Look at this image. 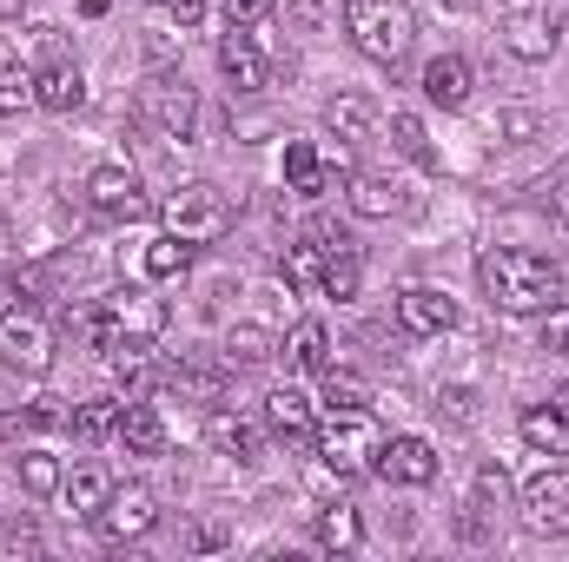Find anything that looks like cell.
Returning a JSON list of instances; mask_svg holds the SVG:
<instances>
[{
    "instance_id": "24",
    "label": "cell",
    "mask_w": 569,
    "mask_h": 562,
    "mask_svg": "<svg viewBox=\"0 0 569 562\" xmlns=\"http://www.w3.org/2000/svg\"><path fill=\"white\" fill-rule=\"evenodd\" d=\"M318 543H325V550H338V556H351V550L365 543V516H358L351 503H331V510H318Z\"/></svg>"
},
{
    "instance_id": "32",
    "label": "cell",
    "mask_w": 569,
    "mask_h": 562,
    "mask_svg": "<svg viewBox=\"0 0 569 562\" xmlns=\"http://www.w3.org/2000/svg\"><path fill=\"white\" fill-rule=\"evenodd\" d=\"M152 378H159V371H152V358H146V344H127V351H113V384L127 391V404L152 391Z\"/></svg>"
},
{
    "instance_id": "34",
    "label": "cell",
    "mask_w": 569,
    "mask_h": 562,
    "mask_svg": "<svg viewBox=\"0 0 569 562\" xmlns=\"http://www.w3.org/2000/svg\"><path fill=\"white\" fill-rule=\"evenodd\" d=\"M391 140H398V152L411 159V165H437V152H430V133H425V120L418 113H391Z\"/></svg>"
},
{
    "instance_id": "10",
    "label": "cell",
    "mask_w": 569,
    "mask_h": 562,
    "mask_svg": "<svg viewBox=\"0 0 569 562\" xmlns=\"http://www.w3.org/2000/svg\"><path fill=\"white\" fill-rule=\"evenodd\" d=\"M371 476H385V483H398V490H425L430 476H437V450H430V436H385Z\"/></svg>"
},
{
    "instance_id": "9",
    "label": "cell",
    "mask_w": 569,
    "mask_h": 562,
    "mask_svg": "<svg viewBox=\"0 0 569 562\" xmlns=\"http://www.w3.org/2000/svg\"><path fill=\"white\" fill-rule=\"evenodd\" d=\"M87 205L100 219H146V185L133 165H93L87 172Z\"/></svg>"
},
{
    "instance_id": "4",
    "label": "cell",
    "mask_w": 569,
    "mask_h": 562,
    "mask_svg": "<svg viewBox=\"0 0 569 562\" xmlns=\"http://www.w3.org/2000/svg\"><path fill=\"white\" fill-rule=\"evenodd\" d=\"M53 351H60V331H53V318H47L40 304H7V311H0V364H7V371L47 378Z\"/></svg>"
},
{
    "instance_id": "16",
    "label": "cell",
    "mask_w": 569,
    "mask_h": 562,
    "mask_svg": "<svg viewBox=\"0 0 569 562\" xmlns=\"http://www.w3.org/2000/svg\"><path fill=\"white\" fill-rule=\"evenodd\" d=\"M113 490H120V483H113V470H107V463H73V470H67V483H60L67 510H73V516H87V523L107 510V496H113Z\"/></svg>"
},
{
    "instance_id": "7",
    "label": "cell",
    "mask_w": 569,
    "mask_h": 562,
    "mask_svg": "<svg viewBox=\"0 0 569 562\" xmlns=\"http://www.w3.org/2000/svg\"><path fill=\"white\" fill-rule=\"evenodd\" d=\"M517 510H523V530H530V536H569V470L563 463L537 470V476L517 490Z\"/></svg>"
},
{
    "instance_id": "26",
    "label": "cell",
    "mask_w": 569,
    "mask_h": 562,
    "mask_svg": "<svg viewBox=\"0 0 569 562\" xmlns=\"http://www.w3.org/2000/svg\"><path fill=\"white\" fill-rule=\"evenodd\" d=\"M13 463H20V483H27V496H60L67 470H60V456H53V450H40V443H33V450H20Z\"/></svg>"
},
{
    "instance_id": "30",
    "label": "cell",
    "mask_w": 569,
    "mask_h": 562,
    "mask_svg": "<svg viewBox=\"0 0 569 562\" xmlns=\"http://www.w3.org/2000/svg\"><path fill=\"white\" fill-rule=\"evenodd\" d=\"M358 284H365V259H358V245H345V252H331V259H325V279H318L325 298H338V304H345V298H358Z\"/></svg>"
},
{
    "instance_id": "43",
    "label": "cell",
    "mask_w": 569,
    "mask_h": 562,
    "mask_svg": "<svg viewBox=\"0 0 569 562\" xmlns=\"http://www.w3.org/2000/svg\"><path fill=\"white\" fill-rule=\"evenodd\" d=\"M80 13H87V20H100V13H107V0H80Z\"/></svg>"
},
{
    "instance_id": "13",
    "label": "cell",
    "mask_w": 569,
    "mask_h": 562,
    "mask_svg": "<svg viewBox=\"0 0 569 562\" xmlns=\"http://www.w3.org/2000/svg\"><path fill=\"white\" fill-rule=\"evenodd\" d=\"M219 73H226V87L232 93H259L266 87V47L252 40V27H226L219 33Z\"/></svg>"
},
{
    "instance_id": "19",
    "label": "cell",
    "mask_w": 569,
    "mask_h": 562,
    "mask_svg": "<svg viewBox=\"0 0 569 562\" xmlns=\"http://www.w3.org/2000/svg\"><path fill=\"white\" fill-rule=\"evenodd\" d=\"M345 185H351V212H358V219H391V212H405V185L385 179V172H351Z\"/></svg>"
},
{
    "instance_id": "27",
    "label": "cell",
    "mask_w": 569,
    "mask_h": 562,
    "mask_svg": "<svg viewBox=\"0 0 569 562\" xmlns=\"http://www.w3.org/2000/svg\"><path fill=\"white\" fill-rule=\"evenodd\" d=\"M284 344L266 331V324H232L226 331V364H266V358H279Z\"/></svg>"
},
{
    "instance_id": "41",
    "label": "cell",
    "mask_w": 569,
    "mask_h": 562,
    "mask_svg": "<svg viewBox=\"0 0 569 562\" xmlns=\"http://www.w3.org/2000/svg\"><path fill=\"white\" fill-rule=\"evenodd\" d=\"M219 543H226V530H212V523L192 530V550H219Z\"/></svg>"
},
{
    "instance_id": "36",
    "label": "cell",
    "mask_w": 569,
    "mask_h": 562,
    "mask_svg": "<svg viewBox=\"0 0 569 562\" xmlns=\"http://www.w3.org/2000/svg\"><path fill=\"white\" fill-rule=\"evenodd\" d=\"M27 107H33V67L7 60L0 67V113H27Z\"/></svg>"
},
{
    "instance_id": "1",
    "label": "cell",
    "mask_w": 569,
    "mask_h": 562,
    "mask_svg": "<svg viewBox=\"0 0 569 562\" xmlns=\"http://www.w3.org/2000/svg\"><path fill=\"white\" fill-rule=\"evenodd\" d=\"M477 284L503 318H543L550 304H563V265L523 245H490L477 259Z\"/></svg>"
},
{
    "instance_id": "31",
    "label": "cell",
    "mask_w": 569,
    "mask_h": 562,
    "mask_svg": "<svg viewBox=\"0 0 569 562\" xmlns=\"http://www.w3.org/2000/svg\"><path fill=\"white\" fill-rule=\"evenodd\" d=\"M325 259H331V252H325L318 239H305V232H298V245L284 252V284H298V291H318V279H325Z\"/></svg>"
},
{
    "instance_id": "23",
    "label": "cell",
    "mask_w": 569,
    "mask_h": 562,
    "mask_svg": "<svg viewBox=\"0 0 569 562\" xmlns=\"http://www.w3.org/2000/svg\"><path fill=\"white\" fill-rule=\"evenodd\" d=\"M284 358H291L298 371H311V378H325V371H331V338H325V324H318V318H305V324H291V338H284Z\"/></svg>"
},
{
    "instance_id": "12",
    "label": "cell",
    "mask_w": 569,
    "mask_h": 562,
    "mask_svg": "<svg viewBox=\"0 0 569 562\" xmlns=\"http://www.w3.org/2000/svg\"><path fill=\"white\" fill-rule=\"evenodd\" d=\"M284 185H291L298 199H325V192H338V185H345V152H338V159H318V145L311 140H291L284 145Z\"/></svg>"
},
{
    "instance_id": "11",
    "label": "cell",
    "mask_w": 569,
    "mask_h": 562,
    "mask_svg": "<svg viewBox=\"0 0 569 562\" xmlns=\"http://www.w3.org/2000/svg\"><path fill=\"white\" fill-rule=\"evenodd\" d=\"M398 324L411 338H443V331H457V298L437 291V284H405L398 291Z\"/></svg>"
},
{
    "instance_id": "17",
    "label": "cell",
    "mask_w": 569,
    "mask_h": 562,
    "mask_svg": "<svg viewBox=\"0 0 569 562\" xmlns=\"http://www.w3.org/2000/svg\"><path fill=\"white\" fill-rule=\"evenodd\" d=\"M206 443H212L219 456H232V463H259V450H266V430H259L252 418L212 411V418H206Z\"/></svg>"
},
{
    "instance_id": "28",
    "label": "cell",
    "mask_w": 569,
    "mask_h": 562,
    "mask_svg": "<svg viewBox=\"0 0 569 562\" xmlns=\"http://www.w3.org/2000/svg\"><path fill=\"white\" fill-rule=\"evenodd\" d=\"M172 384H179L186 398H199V404H219V398H226V384H232V364H179V371H172Z\"/></svg>"
},
{
    "instance_id": "29",
    "label": "cell",
    "mask_w": 569,
    "mask_h": 562,
    "mask_svg": "<svg viewBox=\"0 0 569 562\" xmlns=\"http://www.w3.org/2000/svg\"><path fill=\"white\" fill-rule=\"evenodd\" d=\"M517 430H523L530 450H543V456H569V423L557 418V411H523Z\"/></svg>"
},
{
    "instance_id": "21",
    "label": "cell",
    "mask_w": 569,
    "mask_h": 562,
    "mask_svg": "<svg viewBox=\"0 0 569 562\" xmlns=\"http://www.w3.org/2000/svg\"><path fill=\"white\" fill-rule=\"evenodd\" d=\"M378 120H385V113H378V100H371V93H338V100L325 107V127H331L338 140H371V133H378Z\"/></svg>"
},
{
    "instance_id": "15",
    "label": "cell",
    "mask_w": 569,
    "mask_h": 562,
    "mask_svg": "<svg viewBox=\"0 0 569 562\" xmlns=\"http://www.w3.org/2000/svg\"><path fill=\"white\" fill-rule=\"evenodd\" d=\"M87 100V73L67 60V53H53L40 73H33V107H47V113H73Z\"/></svg>"
},
{
    "instance_id": "33",
    "label": "cell",
    "mask_w": 569,
    "mask_h": 562,
    "mask_svg": "<svg viewBox=\"0 0 569 562\" xmlns=\"http://www.w3.org/2000/svg\"><path fill=\"white\" fill-rule=\"evenodd\" d=\"M192 252H199V245H186V239L159 232V239L146 245V272H152V279H179V272L192 265Z\"/></svg>"
},
{
    "instance_id": "18",
    "label": "cell",
    "mask_w": 569,
    "mask_h": 562,
    "mask_svg": "<svg viewBox=\"0 0 569 562\" xmlns=\"http://www.w3.org/2000/svg\"><path fill=\"white\" fill-rule=\"evenodd\" d=\"M470 87H477V80H470V60H463V53H437L425 67V100L443 107V113H457V107L470 100Z\"/></svg>"
},
{
    "instance_id": "42",
    "label": "cell",
    "mask_w": 569,
    "mask_h": 562,
    "mask_svg": "<svg viewBox=\"0 0 569 562\" xmlns=\"http://www.w3.org/2000/svg\"><path fill=\"white\" fill-rule=\"evenodd\" d=\"M550 411H557V418L569 423V378H563V384H557V398H550Z\"/></svg>"
},
{
    "instance_id": "40",
    "label": "cell",
    "mask_w": 569,
    "mask_h": 562,
    "mask_svg": "<svg viewBox=\"0 0 569 562\" xmlns=\"http://www.w3.org/2000/svg\"><path fill=\"white\" fill-rule=\"evenodd\" d=\"M166 7H172L179 27H199V20H206V0H166Z\"/></svg>"
},
{
    "instance_id": "37",
    "label": "cell",
    "mask_w": 569,
    "mask_h": 562,
    "mask_svg": "<svg viewBox=\"0 0 569 562\" xmlns=\"http://www.w3.org/2000/svg\"><path fill=\"white\" fill-rule=\"evenodd\" d=\"M510 503V470L503 463H483L477 470V510H503Z\"/></svg>"
},
{
    "instance_id": "3",
    "label": "cell",
    "mask_w": 569,
    "mask_h": 562,
    "mask_svg": "<svg viewBox=\"0 0 569 562\" xmlns=\"http://www.w3.org/2000/svg\"><path fill=\"white\" fill-rule=\"evenodd\" d=\"M311 450H318V463H325V470L358 476V470H371V463H378L385 430H378L371 411H325V418H318V436H311Z\"/></svg>"
},
{
    "instance_id": "35",
    "label": "cell",
    "mask_w": 569,
    "mask_h": 562,
    "mask_svg": "<svg viewBox=\"0 0 569 562\" xmlns=\"http://www.w3.org/2000/svg\"><path fill=\"white\" fill-rule=\"evenodd\" d=\"M365 404H371V391H365L351 371L331 364V371H325V404H318V411H365Z\"/></svg>"
},
{
    "instance_id": "44",
    "label": "cell",
    "mask_w": 569,
    "mask_h": 562,
    "mask_svg": "<svg viewBox=\"0 0 569 562\" xmlns=\"http://www.w3.org/2000/svg\"><path fill=\"white\" fill-rule=\"evenodd\" d=\"M20 7H27V0H0V20H20Z\"/></svg>"
},
{
    "instance_id": "38",
    "label": "cell",
    "mask_w": 569,
    "mask_h": 562,
    "mask_svg": "<svg viewBox=\"0 0 569 562\" xmlns=\"http://www.w3.org/2000/svg\"><path fill=\"white\" fill-rule=\"evenodd\" d=\"M543 351L569 358V304H550V311H543Z\"/></svg>"
},
{
    "instance_id": "22",
    "label": "cell",
    "mask_w": 569,
    "mask_h": 562,
    "mask_svg": "<svg viewBox=\"0 0 569 562\" xmlns=\"http://www.w3.org/2000/svg\"><path fill=\"white\" fill-rule=\"evenodd\" d=\"M120 443H127L133 456H159V450H166V418H159L146 398H133V404L120 411Z\"/></svg>"
},
{
    "instance_id": "8",
    "label": "cell",
    "mask_w": 569,
    "mask_h": 562,
    "mask_svg": "<svg viewBox=\"0 0 569 562\" xmlns=\"http://www.w3.org/2000/svg\"><path fill=\"white\" fill-rule=\"evenodd\" d=\"M159 523V496L146 490V483H120L113 496H107V510L93 516V530H100V543H140L146 530Z\"/></svg>"
},
{
    "instance_id": "5",
    "label": "cell",
    "mask_w": 569,
    "mask_h": 562,
    "mask_svg": "<svg viewBox=\"0 0 569 562\" xmlns=\"http://www.w3.org/2000/svg\"><path fill=\"white\" fill-rule=\"evenodd\" d=\"M159 225H166L172 239H186V245H212V239L232 225V212H226V192H219V185L186 179L179 192L159 199Z\"/></svg>"
},
{
    "instance_id": "6",
    "label": "cell",
    "mask_w": 569,
    "mask_h": 562,
    "mask_svg": "<svg viewBox=\"0 0 569 562\" xmlns=\"http://www.w3.org/2000/svg\"><path fill=\"white\" fill-rule=\"evenodd\" d=\"M133 113H140L146 133L166 140V145H192V133H199V93L186 80H152Z\"/></svg>"
},
{
    "instance_id": "39",
    "label": "cell",
    "mask_w": 569,
    "mask_h": 562,
    "mask_svg": "<svg viewBox=\"0 0 569 562\" xmlns=\"http://www.w3.org/2000/svg\"><path fill=\"white\" fill-rule=\"evenodd\" d=\"M219 13H226V27H259L272 13V0H219Z\"/></svg>"
},
{
    "instance_id": "25",
    "label": "cell",
    "mask_w": 569,
    "mask_h": 562,
    "mask_svg": "<svg viewBox=\"0 0 569 562\" xmlns=\"http://www.w3.org/2000/svg\"><path fill=\"white\" fill-rule=\"evenodd\" d=\"M120 398H87L80 411H67V423H73V436H87V443H107V436H120Z\"/></svg>"
},
{
    "instance_id": "14",
    "label": "cell",
    "mask_w": 569,
    "mask_h": 562,
    "mask_svg": "<svg viewBox=\"0 0 569 562\" xmlns=\"http://www.w3.org/2000/svg\"><path fill=\"white\" fill-rule=\"evenodd\" d=\"M318 404H311V391H298V384H272L266 391V430L284 436V443H311L318 436Z\"/></svg>"
},
{
    "instance_id": "20",
    "label": "cell",
    "mask_w": 569,
    "mask_h": 562,
    "mask_svg": "<svg viewBox=\"0 0 569 562\" xmlns=\"http://www.w3.org/2000/svg\"><path fill=\"white\" fill-rule=\"evenodd\" d=\"M503 47H510L517 60H550V53H557V20H550V13H510Z\"/></svg>"
},
{
    "instance_id": "2",
    "label": "cell",
    "mask_w": 569,
    "mask_h": 562,
    "mask_svg": "<svg viewBox=\"0 0 569 562\" xmlns=\"http://www.w3.org/2000/svg\"><path fill=\"white\" fill-rule=\"evenodd\" d=\"M345 33L365 60L378 67H405L411 40H418V13L405 0H345Z\"/></svg>"
}]
</instances>
